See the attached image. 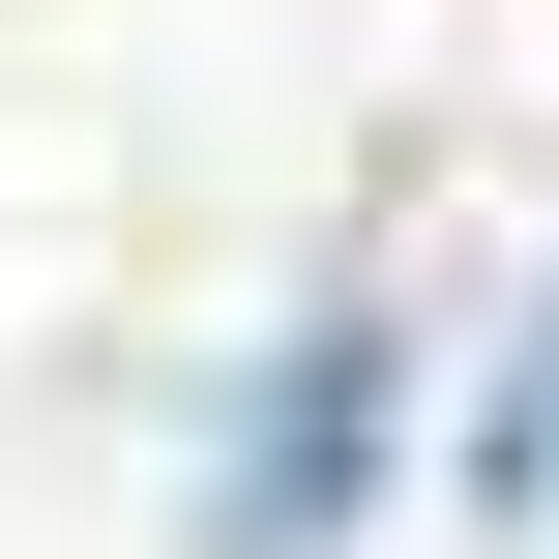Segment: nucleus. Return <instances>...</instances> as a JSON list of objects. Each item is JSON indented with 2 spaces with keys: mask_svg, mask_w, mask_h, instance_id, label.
Listing matches in <instances>:
<instances>
[{
  "mask_svg": "<svg viewBox=\"0 0 559 559\" xmlns=\"http://www.w3.org/2000/svg\"><path fill=\"white\" fill-rule=\"evenodd\" d=\"M383 413H413V324L324 295V324L236 383V442H206V559H324L354 501H383Z\"/></svg>",
  "mask_w": 559,
  "mask_h": 559,
  "instance_id": "nucleus-1",
  "label": "nucleus"
}]
</instances>
